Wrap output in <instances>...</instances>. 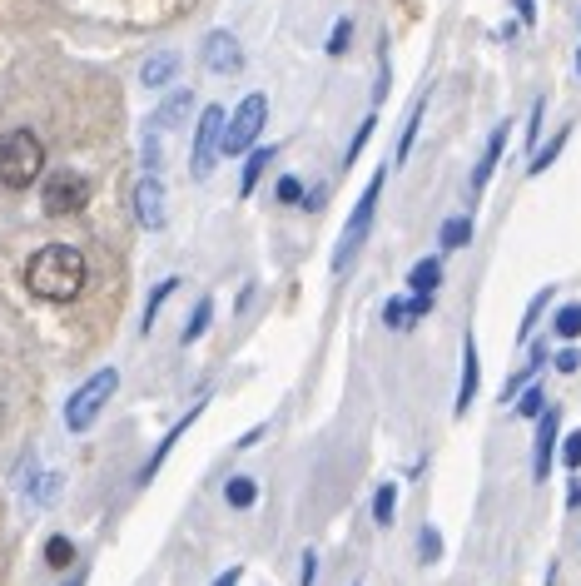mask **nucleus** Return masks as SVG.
Returning <instances> with one entry per match:
<instances>
[{"label":"nucleus","mask_w":581,"mask_h":586,"mask_svg":"<svg viewBox=\"0 0 581 586\" xmlns=\"http://www.w3.org/2000/svg\"><path fill=\"white\" fill-rule=\"evenodd\" d=\"M85 279H90L85 254L70 249V244H45V249H35L30 264H25V289L35 293V298H45V303H70V298H80Z\"/></svg>","instance_id":"f257e3e1"},{"label":"nucleus","mask_w":581,"mask_h":586,"mask_svg":"<svg viewBox=\"0 0 581 586\" xmlns=\"http://www.w3.org/2000/svg\"><path fill=\"white\" fill-rule=\"evenodd\" d=\"M368 135H373V115L358 125V135H353V145H348V154H343V164H353L358 154H363V145H368Z\"/></svg>","instance_id":"72a5a7b5"},{"label":"nucleus","mask_w":581,"mask_h":586,"mask_svg":"<svg viewBox=\"0 0 581 586\" xmlns=\"http://www.w3.org/2000/svg\"><path fill=\"white\" fill-rule=\"evenodd\" d=\"M45 174V145L35 130H10L0 135V184L5 189H30L35 179Z\"/></svg>","instance_id":"7ed1b4c3"},{"label":"nucleus","mask_w":581,"mask_h":586,"mask_svg":"<svg viewBox=\"0 0 581 586\" xmlns=\"http://www.w3.org/2000/svg\"><path fill=\"white\" fill-rule=\"evenodd\" d=\"M512 5H517L522 25H537V0H512Z\"/></svg>","instance_id":"58836bf2"},{"label":"nucleus","mask_w":581,"mask_h":586,"mask_svg":"<svg viewBox=\"0 0 581 586\" xmlns=\"http://www.w3.org/2000/svg\"><path fill=\"white\" fill-rule=\"evenodd\" d=\"M383 184H388V169H378V174L368 179V189L358 194V204H353V214H348V224H343V239H338V249H333V274H348V269L358 264V254H363V244H368V234H373V214H378Z\"/></svg>","instance_id":"f03ea898"},{"label":"nucleus","mask_w":581,"mask_h":586,"mask_svg":"<svg viewBox=\"0 0 581 586\" xmlns=\"http://www.w3.org/2000/svg\"><path fill=\"white\" fill-rule=\"evenodd\" d=\"M418 562H423V567H437V562H442V532H437V527H423V537H418Z\"/></svg>","instance_id":"cd10ccee"},{"label":"nucleus","mask_w":581,"mask_h":586,"mask_svg":"<svg viewBox=\"0 0 581 586\" xmlns=\"http://www.w3.org/2000/svg\"><path fill=\"white\" fill-rule=\"evenodd\" d=\"M577 75H581V50H577Z\"/></svg>","instance_id":"37998d69"},{"label":"nucleus","mask_w":581,"mask_h":586,"mask_svg":"<svg viewBox=\"0 0 581 586\" xmlns=\"http://www.w3.org/2000/svg\"><path fill=\"white\" fill-rule=\"evenodd\" d=\"M199 413H204V403H194V408H189V413H184V418H179V423H174L169 433H164V442L154 447V457H149V462H145V472H140V482H154V472L164 467V457L174 452V442H179L184 433H189V428H194V423H199Z\"/></svg>","instance_id":"4468645a"},{"label":"nucleus","mask_w":581,"mask_h":586,"mask_svg":"<svg viewBox=\"0 0 581 586\" xmlns=\"http://www.w3.org/2000/svg\"><path fill=\"white\" fill-rule=\"evenodd\" d=\"M174 75H179V55H174V50H159V55H149L145 70H140L145 90H164V85H169Z\"/></svg>","instance_id":"dca6fc26"},{"label":"nucleus","mask_w":581,"mask_h":586,"mask_svg":"<svg viewBox=\"0 0 581 586\" xmlns=\"http://www.w3.org/2000/svg\"><path fill=\"white\" fill-rule=\"evenodd\" d=\"M542 408H547V393H542V383H527V388L517 393V418H542Z\"/></svg>","instance_id":"a878e982"},{"label":"nucleus","mask_w":581,"mask_h":586,"mask_svg":"<svg viewBox=\"0 0 581 586\" xmlns=\"http://www.w3.org/2000/svg\"><path fill=\"white\" fill-rule=\"evenodd\" d=\"M224 502H229V507H239V512H244V507H254V502H259V482H254V477H244V472H239V477H229V482H224Z\"/></svg>","instance_id":"a211bd4d"},{"label":"nucleus","mask_w":581,"mask_h":586,"mask_svg":"<svg viewBox=\"0 0 581 586\" xmlns=\"http://www.w3.org/2000/svg\"><path fill=\"white\" fill-rule=\"evenodd\" d=\"M313 572H318V552L303 547V562H298V586H313Z\"/></svg>","instance_id":"f704fd0d"},{"label":"nucleus","mask_w":581,"mask_h":586,"mask_svg":"<svg viewBox=\"0 0 581 586\" xmlns=\"http://www.w3.org/2000/svg\"><path fill=\"white\" fill-rule=\"evenodd\" d=\"M115 388H120V373L115 368H100L85 388H75V398L65 403V428L70 433H85L100 413H105V403L115 398Z\"/></svg>","instance_id":"20e7f679"},{"label":"nucleus","mask_w":581,"mask_h":586,"mask_svg":"<svg viewBox=\"0 0 581 586\" xmlns=\"http://www.w3.org/2000/svg\"><path fill=\"white\" fill-rule=\"evenodd\" d=\"M45 562H50L55 572H65V567L75 562V547H70L65 537H50V542H45Z\"/></svg>","instance_id":"c85d7f7f"},{"label":"nucleus","mask_w":581,"mask_h":586,"mask_svg":"<svg viewBox=\"0 0 581 586\" xmlns=\"http://www.w3.org/2000/svg\"><path fill=\"white\" fill-rule=\"evenodd\" d=\"M428 313H433V293H413L408 303H403V298L383 303V323H388V328H398V333H403V328H413V323H418V318H428Z\"/></svg>","instance_id":"ddd939ff"},{"label":"nucleus","mask_w":581,"mask_h":586,"mask_svg":"<svg viewBox=\"0 0 581 586\" xmlns=\"http://www.w3.org/2000/svg\"><path fill=\"white\" fill-rule=\"evenodd\" d=\"M194 110V90H174L154 115H149V125H159V130H174V125H184V115Z\"/></svg>","instance_id":"2eb2a0df"},{"label":"nucleus","mask_w":581,"mask_h":586,"mask_svg":"<svg viewBox=\"0 0 581 586\" xmlns=\"http://www.w3.org/2000/svg\"><path fill=\"white\" fill-rule=\"evenodd\" d=\"M423 110H428V95H418L413 100V110H408V125H403V140H398V164L413 154V140H418V125H423Z\"/></svg>","instance_id":"b1692460"},{"label":"nucleus","mask_w":581,"mask_h":586,"mask_svg":"<svg viewBox=\"0 0 581 586\" xmlns=\"http://www.w3.org/2000/svg\"><path fill=\"white\" fill-rule=\"evenodd\" d=\"M567 135H572V130H557V135L547 140V149H532V159H527V174H542V169H552V159L562 154V145H567Z\"/></svg>","instance_id":"393cba45"},{"label":"nucleus","mask_w":581,"mask_h":586,"mask_svg":"<svg viewBox=\"0 0 581 586\" xmlns=\"http://www.w3.org/2000/svg\"><path fill=\"white\" fill-rule=\"evenodd\" d=\"M279 154V145H264V149H249V159H244V179H239V194L249 199L254 194V184H259V174L269 169V159Z\"/></svg>","instance_id":"f3484780"},{"label":"nucleus","mask_w":581,"mask_h":586,"mask_svg":"<svg viewBox=\"0 0 581 586\" xmlns=\"http://www.w3.org/2000/svg\"><path fill=\"white\" fill-rule=\"evenodd\" d=\"M581 368V353L577 348H562V353H557V373H577Z\"/></svg>","instance_id":"4c0bfd02"},{"label":"nucleus","mask_w":581,"mask_h":586,"mask_svg":"<svg viewBox=\"0 0 581 586\" xmlns=\"http://www.w3.org/2000/svg\"><path fill=\"white\" fill-rule=\"evenodd\" d=\"M477 378H482V353H477V338L467 333V338H462V388H457V403H452V413H457V418L472 408V398H477Z\"/></svg>","instance_id":"f8f14e48"},{"label":"nucleus","mask_w":581,"mask_h":586,"mask_svg":"<svg viewBox=\"0 0 581 586\" xmlns=\"http://www.w3.org/2000/svg\"><path fill=\"white\" fill-rule=\"evenodd\" d=\"M348 45H353V20L343 15V20L333 25V35H328V55H343Z\"/></svg>","instance_id":"7c9ffc66"},{"label":"nucleus","mask_w":581,"mask_h":586,"mask_svg":"<svg viewBox=\"0 0 581 586\" xmlns=\"http://www.w3.org/2000/svg\"><path fill=\"white\" fill-rule=\"evenodd\" d=\"M552 333H557V338H567V343H577L581 338V303H562V308H557Z\"/></svg>","instance_id":"5701e85b"},{"label":"nucleus","mask_w":581,"mask_h":586,"mask_svg":"<svg viewBox=\"0 0 581 586\" xmlns=\"http://www.w3.org/2000/svg\"><path fill=\"white\" fill-rule=\"evenodd\" d=\"M393 517H398V487L383 482V487L373 492V522H378V527H393Z\"/></svg>","instance_id":"4be33fe9"},{"label":"nucleus","mask_w":581,"mask_h":586,"mask_svg":"<svg viewBox=\"0 0 581 586\" xmlns=\"http://www.w3.org/2000/svg\"><path fill=\"white\" fill-rule=\"evenodd\" d=\"M55 492H60V472H45V477L30 487V497H35L40 507H45V502H55Z\"/></svg>","instance_id":"2f4dec72"},{"label":"nucleus","mask_w":581,"mask_h":586,"mask_svg":"<svg viewBox=\"0 0 581 586\" xmlns=\"http://www.w3.org/2000/svg\"><path fill=\"white\" fill-rule=\"evenodd\" d=\"M437 244H442L447 254H452V249H462V244H472V219H467V214H452V219L442 224Z\"/></svg>","instance_id":"aec40b11"},{"label":"nucleus","mask_w":581,"mask_h":586,"mask_svg":"<svg viewBox=\"0 0 581 586\" xmlns=\"http://www.w3.org/2000/svg\"><path fill=\"white\" fill-rule=\"evenodd\" d=\"M209 323H214V298H199V303H194V313H189V323H184V333H179V338H184V343H199V338H204V328H209Z\"/></svg>","instance_id":"412c9836"},{"label":"nucleus","mask_w":581,"mask_h":586,"mask_svg":"<svg viewBox=\"0 0 581 586\" xmlns=\"http://www.w3.org/2000/svg\"><path fill=\"white\" fill-rule=\"evenodd\" d=\"M542 120H547V100L532 105V120H527V149H537V135H542Z\"/></svg>","instance_id":"473e14b6"},{"label":"nucleus","mask_w":581,"mask_h":586,"mask_svg":"<svg viewBox=\"0 0 581 586\" xmlns=\"http://www.w3.org/2000/svg\"><path fill=\"white\" fill-rule=\"evenodd\" d=\"M239 577H244V567H229V572H224L214 586H239Z\"/></svg>","instance_id":"ea45409f"},{"label":"nucleus","mask_w":581,"mask_h":586,"mask_svg":"<svg viewBox=\"0 0 581 586\" xmlns=\"http://www.w3.org/2000/svg\"><path fill=\"white\" fill-rule=\"evenodd\" d=\"M224 125H229L224 105H209V110L199 115V125H194V154H189V169H194V179H209L214 159L224 154Z\"/></svg>","instance_id":"423d86ee"},{"label":"nucleus","mask_w":581,"mask_h":586,"mask_svg":"<svg viewBox=\"0 0 581 586\" xmlns=\"http://www.w3.org/2000/svg\"><path fill=\"white\" fill-rule=\"evenodd\" d=\"M179 289V279H164V284H154V293H149V303H145V318H140V333H149L154 328V318H159V308H164V298Z\"/></svg>","instance_id":"bb28decb"},{"label":"nucleus","mask_w":581,"mask_h":586,"mask_svg":"<svg viewBox=\"0 0 581 586\" xmlns=\"http://www.w3.org/2000/svg\"><path fill=\"white\" fill-rule=\"evenodd\" d=\"M567 507H581V482H572V487H567Z\"/></svg>","instance_id":"79ce46f5"},{"label":"nucleus","mask_w":581,"mask_h":586,"mask_svg":"<svg viewBox=\"0 0 581 586\" xmlns=\"http://www.w3.org/2000/svg\"><path fill=\"white\" fill-rule=\"evenodd\" d=\"M264 120H269V95H244V105L224 125V154H249L264 135Z\"/></svg>","instance_id":"39448f33"},{"label":"nucleus","mask_w":581,"mask_h":586,"mask_svg":"<svg viewBox=\"0 0 581 586\" xmlns=\"http://www.w3.org/2000/svg\"><path fill=\"white\" fill-rule=\"evenodd\" d=\"M562 462H567L572 472H581V433H572V438L562 442Z\"/></svg>","instance_id":"c9c22d12"},{"label":"nucleus","mask_w":581,"mask_h":586,"mask_svg":"<svg viewBox=\"0 0 581 586\" xmlns=\"http://www.w3.org/2000/svg\"><path fill=\"white\" fill-rule=\"evenodd\" d=\"M437 284H442V259H423V264L408 269V289L413 293H437Z\"/></svg>","instance_id":"6ab92c4d"},{"label":"nucleus","mask_w":581,"mask_h":586,"mask_svg":"<svg viewBox=\"0 0 581 586\" xmlns=\"http://www.w3.org/2000/svg\"><path fill=\"white\" fill-rule=\"evenodd\" d=\"M557 428H562V413H557V408H542V418H537V462H532V477H537V482H547V472H552Z\"/></svg>","instance_id":"1a4fd4ad"},{"label":"nucleus","mask_w":581,"mask_h":586,"mask_svg":"<svg viewBox=\"0 0 581 586\" xmlns=\"http://www.w3.org/2000/svg\"><path fill=\"white\" fill-rule=\"evenodd\" d=\"M65 586H80V577H75V582H65Z\"/></svg>","instance_id":"c03bdc74"},{"label":"nucleus","mask_w":581,"mask_h":586,"mask_svg":"<svg viewBox=\"0 0 581 586\" xmlns=\"http://www.w3.org/2000/svg\"><path fill=\"white\" fill-rule=\"evenodd\" d=\"M507 135H512V125H507V120L487 135V149H482V159H477V169H472V199L492 184V174H497V164H502V149H507Z\"/></svg>","instance_id":"9b49d317"},{"label":"nucleus","mask_w":581,"mask_h":586,"mask_svg":"<svg viewBox=\"0 0 581 586\" xmlns=\"http://www.w3.org/2000/svg\"><path fill=\"white\" fill-rule=\"evenodd\" d=\"M135 219L145 229H164V184H159V174H145L135 184Z\"/></svg>","instance_id":"9d476101"},{"label":"nucleus","mask_w":581,"mask_h":586,"mask_svg":"<svg viewBox=\"0 0 581 586\" xmlns=\"http://www.w3.org/2000/svg\"><path fill=\"white\" fill-rule=\"evenodd\" d=\"M298 199H303V184H298L293 174H284V179H279V204H298Z\"/></svg>","instance_id":"e433bc0d"},{"label":"nucleus","mask_w":581,"mask_h":586,"mask_svg":"<svg viewBox=\"0 0 581 586\" xmlns=\"http://www.w3.org/2000/svg\"><path fill=\"white\" fill-rule=\"evenodd\" d=\"M547 303H552V289H542L537 298H532V303H527V318H522V333H517L522 343L532 338V328H537V318H542V308H547Z\"/></svg>","instance_id":"c756f323"},{"label":"nucleus","mask_w":581,"mask_h":586,"mask_svg":"<svg viewBox=\"0 0 581 586\" xmlns=\"http://www.w3.org/2000/svg\"><path fill=\"white\" fill-rule=\"evenodd\" d=\"M264 433H269V428H249V433H244V438H239V447H254V442L264 438Z\"/></svg>","instance_id":"a19ab883"},{"label":"nucleus","mask_w":581,"mask_h":586,"mask_svg":"<svg viewBox=\"0 0 581 586\" xmlns=\"http://www.w3.org/2000/svg\"><path fill=\"white\" fill-rule=\"evenodd\" d=\"M90 204V179L75 174V169H60L45 179V214L50 219H65V214H80Z\"/></svg>","instance_id":"0eeeda50"},{"label":"nucleus","mask_w":581,"mask_h":586,"mask_svg":"<svg viewBox=\"0 0 581 586\" xmlns=\"http://www.w3.org/2000/svg\"><path fill=\"white\" fill-rule=\"evenodd\" d=\"M199 55H204V70H214V75H239L244 70V45L229 30H209Z\"/></svg>","instance_id":"6e6552de"}]
</instances>
